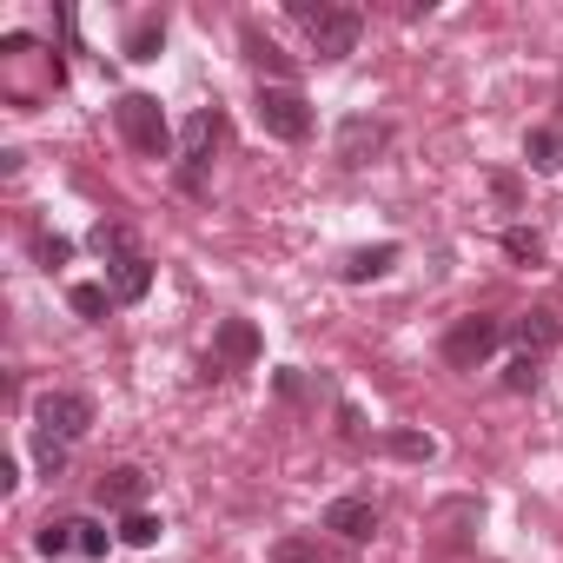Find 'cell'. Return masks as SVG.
<instances>
[{
    "mask_svg": "<svg viewBox=\"0 0 563 563\" xmlns=\"http://www.w3.org/2000/svg\"><path fill=\"white\" fill-rule=\"evenodd\" d=\"M113 126H120V140H126L133 153H146V159H166V153H173V120H166V107H159L153 93H120Z\"/></svg>",
    "mask_w": 563,
    "mask_h": 563,
    "instance_id": "cell-1",
    "label": "cell"
},
{
    "mask_svg": "<svg viewBox=\"0 0 563 563\" xmlns=\"http://www.w3.org/2000/svg\"><path fill=\"white\" fill-rule=\"evenodd\" d=\"M252 113H258V126L272 133V140H286V146H299V140H312V107H306V93L299 87H258V100H252Z\"/></svg>",
    "mask_w": 563,
    "mask_h": 563,
    "instance_id": "cell-2",
    "label": "cell"
},
{
    "mask_svg": "<svg viewBox=\"0 0 563 563\" xmlns=\"http://www.w3.org/2000/svg\"><path fill=\"white\" fill-rule=\"evenodd\" d=\"M497 345H504V319L471 312V319H457V325L444 332V365H451V372H477Z\"/></svg>",
    "mask_w": 563,
    "mask_h": 563,
    "instance_id": "cell-3",
    "label": "cell"
},
{
    "mask_svg": "<svg viewBox=\"0 0 563 563\" xmlns=\"http://www.w3.org/2000/svg\"><path fill=\"white\" fill-rule=\"evenodd\" d=\"M219 133H225V120H219L212 107H199V113L186 120V133H179V186H186V192H199V186H206V166H212Z\"/></svg>",
    "mask_w": 563,
    "mask_h": 563,
    "instance_id": "cell-4",
    "label": "cell"
},
{
    "mask_svg": "<svg viewBox=\"0 0 563 563\" xmlns=\"http://www.w3.org/2000/svg\"><path fill=\"white\" fill-rule=\"evenodd\" d=\"M34 424H41V438L80 444V438L93 431V398H87V391H47V398L34 405Z\"/></svg>",
    "mask_w": 563,
    "mask_h": 563,
    "instance_id": "cell-5",
    "label": "cell"
},
{
    "mask_svg": "<svg viewBox=\"0 0 563 563\" xmlns=\"http://www.w3.org/2000/svg\"><path fill=\"white\" fill-rule=\"evenodd\" d=\"M306 34H312V54H319V60H345V54H358L365 14H358V8H319V14L306 21Z\"/></svg>",
    "mask_w": 563,
    "mask_h": 563,
    "instance_id": "cell-6",
    "label": "cell"
},
{
    "mask_svg": "<svg viewBox=\"0 0 563 563\" xmlns=\"http://www.w3.org/2000/svg\"><path fill=\"white\" fill-rule=\"evenodd\" d=\"M385 146H391V126H385V120H372V113H352V120H339V140H332L339 166H372Z\"/></svg>",
    "mask_w": 563,
    "mask_h": 563,
    "instance_id": "cell-7",
    "label": "cell"
},
{
    "mask_svg": "<svg viewBox=\"0 0 563 563\" xmlns=\"http://www.w3.org/2000/svg\"><path fill=\"white\" fill-rule=\"evenodd\" d=\"M258 352H265V339H258V325H252V319H225V325L212 332V372L258 365Z\"/></svg>",
    "mask_w": 563,
    "mask_h": 563,
    "instance_id": "cell-8",
    "label": "cell"
},
{
    "mask_svg": "<svg viewBox=\"0 0 563 563\" xmlns=\"http://www.w3.org/2000/svg\"><path fill=\"white\" fill-rule=\"evenodd\" d=\"M319 523H325L332 537H345V543H372V537H378V504H372V497H332Z\"/></svg>",
    "mask_w": 563,
    "mask_h": 563,
    "instance_id": "cell-9",
    "label": "cell"
},
{
    "mask_svg": "<svg viewBox=\"0 0 563 563\" xmlns=\"http://www.w3.org/2000/svg\"><path fill=\"white\" fill-rule=\"evenodd\" d=\"M93 497H100V510H146V471H133V464H120V471H100V484H93Z\"/></svg>",
    "mask_w": 563,
    "mask_h": 563,
    "instance_id": "cell-10",
    "label": "cell"
},
{
    "mask_svg": "<svg viewBox=\"0 0 563 563\" xmlns=\"http://www.w3.org/2000/svg\"><path fill=\"white\" fill-rule=\"evenodd\" d=\"M398 258H405V245H398V239H378V245H358V252L339 265V278H345V286H372V278H385Z\"/></svg>",
    "mask_w": 563,
    "mask_h": 563,
    "instance_id": "cell-11",
    "label": "cell"
},
{
    "mask_svg": "<svg viewBox=\"0 0 563 563\" xmlns=\"http://www.w3.org/2000/svg\"><path fill=\"white\" fill-rule=\"evenodd\" d=\"M107 292H113L120 306H140V299L153 292V258H146V252L113 258V265H107Z\"/></svg>",
    "mask_w": 563,
    "mask_h": 563,
    "instance_id": "cell-12",
    "label": "cell"
},
{
    "mask_svg": "<svg viewBox=\"0 0 563 563\" xmlns=\"http://www.w3.org/2000/svg\"><path fill=\"white\" fill-rule=\"evenodd\" d=\"M510 339H517V345H523L530 358H543V352H550V345L563 339V319H556L550 306H537V312H523V319L510 325Z\"/></svg>",
    "mask_w": 563,
    "mask_h": 563,
    "instance_id": "cell-13",
    "label": "cell"
},
{
    "mask_svg": "<svg viewBox=\"0 0 563 563\" xmlns=\"http://www.w3.org/2000/svg\"><path fill=\"white\" fill-rule=\"evenodd\" d=\"M523 159H530L537 173H556V166H563V126H530V133H523Z\"/></svg>",
    "mask_w": 563,
    "mask_h": 563,
    "instance_id": "cell-14",
    "label": "cell"
},
{
    "mask_svg": "<svg viewBox=\"0 0 563 563\" xmlns=\"http://www.w3.org/2000/svg\"><path fill=\"white\" fill-rule=\"evenodd\" d=\"M159 47H166V21L159 14H140L126 27V60H159Z\"/></svg>",
    "mask_w": 563,
    "mask_h": 563,
    "instance_id": "cell-15",
    "label": "cell"
},
{
    "mask_svg": "<svg viewBox=\"0 0 563 563\" xmlns=\"http://www.w3.org/2000/svg\"><path fill=\"white\" fill-rule=\"evenodd\" d=\"M67 306H74V312H80L87 325H107V312H113L120 299L107 292V278H100V286H93V278H87V286H74V292H67Z\"/></svg>",
    "mask_w": 563,
    "mask_h": 563,
    "instance_id": "cell-16",
    "label": "cell"
},
{
    "mask_svg": "<svg viewBox=\"0 0 563 563\" xmlns=\"http://www.w3.org/2000/svg\"><path fill=\"white\" fill-rule=\"evenodd\" d=\"M87 245L113 265V258H133V225H120V219H100L93 232H87Z\"/></svg>",
    "mask_w": 563,
    "mask_h": 563,
    "instance_id": "cell-17",
    "label": "cell"
},
{
    "mask_svg": "<svg viewBox=\"0 0 563 563\" xmlns=\"http://www.w3.org/2000/svg\"><path fill=\"white\" fill-rule=\"evenodd\" d=\"M385 451L405 457V464H431L438 457V438L431 431H385Z\"/></svg>",
    "mask_w": 563,
    "mask_h": 563,
    "instance_id": "cell-18",
    "label": "cell"
},
{
    "mask_svg": "<svg viewBox=\"0 0 563 563\" xmlns=\"http://www.w3.org/2000/svg\"><path fill=\"white\" fill-rule=\"evenodd\" d=\"M239 47H245V60H252V67H265V74H286V80H292V60L278 54V47L258 34V27H245V34H239Z\"/></svg>",
    "mask_w": 563,
    "mask_h": 563,
    "instance_id": "cell-19",
    "label": "cell"
},
{
    "mask_svg": "<svg viewBox=\"0 0 563 563\" xmlns=\"http://www.w3.org/2000/svg\"><path fill=\"white\" fill-rule=\"evenodd\" d=\"M34 550H41V556H67V550H80V517H60V523H41V537H34Z\"/></svg>",
    "mask_w": 563,
    "mask_h": 563,
    "instance_id": "cell-20",
    "label": "cell"
},
{
    "mask_svg": "<svg viewBox=\"0 0 563 563\" xmlns=\"http://www.w3.org/2000/svg\"><path fill=\"white\" fill-rule=\"evenodd\" d=\"M120 543H133V550H153V543H159V517H153V510H133V517H120Z\"/></svg>",
    "mask_w": 563,
    "mask_h": 563,
    "instance_id": "cell-21",
    "label": "cell"
},
{
    "mask_svg": "<svg viewBox=\"0 0 563 563\" xmlns=\"http://www.w3.org/2000/svg\"><path fill=\"white\" fill-rule=\"evenodd\" d=\"M504 252H510L517 265H537V258H543V239H537L530 225H510V232H504Z\"/></svg>",
    "mask_w": 563,
    "mask_h": 563,
    "instance_id": "cell-22",
    "label": "cell"
},
{
    "mask_svg": "<svg viewBox=\"0 0 563 563\" xmlns=\"http://www.w3.org/2000/svg\"><path fill=\"white\" fill-rule=\"evenodd\" d=\"M537 365H543V358H530V352H517V358L504 365V391H537V378H543Z\"/></svg>",
    "mask_w": 563,
    "mask_h": 563,
    "instance_id": "cell-23",
    "label": "cell"
},
{
    "mask_svg": "<svg viewBox=\"0 0 563 563\" xmlns=\"http://www.w3.org/2000/svg\"><path fill=\"white\" fill-rule=\"evenodd\" d=\"M272 563H319V543L312 537H278L272 543Z\"/></svg>",
    "mask_w": 563,
    "mask_h": 563,
    "instance_id": "cell-24",
    "label": "cell"
},
{
    "mask_svg": "<svg viewBox=\"0 0 563 563\" xmlns=\"http://www.w3.org/2000/svg\"><path fill=\"white\" fill-rule=\"evenodd\" d=\"M113 550V530L100 517H80V556H107Z\"/></svg>",
    "mask_w": 563,
    "mask_h": 563,
    "instance_id": "cell-25",
    "label": "cell"
},
{
    "mask_svg": "<svg viewBox=\"0 0 563 563\" xmlns=\"http://www.w3.org/2000/svg\"><path fill=\"white\" fill-rule=\"evenodd\" d=\"M34 258H41V265L54 272V265H67V258H74V245H67L60 232H41V239H34Z\"/></svg>",
    "mask_w": 563,
    "mask_h": 563,
    "instance_id": "cell-26",
    "label": "cell"
},
{
    "mask_svg": "<svg viewBox=\"0 0 563 563\" xmlns=\"http://www.w3.org/2000/svg\"><path fill=\"white\" fill-rule=\"evenodd\" d=\"M34 464H41L47 477H60V471H67V444H60V438H34Z\"/></svg>",
    "mask_w": 563,
    "mask_h": 563,
    "instance_id": "cell-27",
    "label": "cell"
},
{
    "mask_svg": "<svg viewBox=\"0 0 563 563\" xmlns=\"http://www.w3.org/2000/svg\"><path fill=\"white\" fill-rule=\"evenodd\" d=\"M0 54H34V34H21V27L0 34Z\"/></svg>",
    "mask_w": 563,
    "mask_h": 563,
    "instance_id": "cell-28",
    "label": "cell"
},
{
    "mask_svg": "<svg viewBox=\"0 0 563 563\" xmlns=\"http://www.w3.org/2000/svg\"><path fill=\"white\" fill-rule=\"evenodd\" d=\"M490 192H497L504 206H517V179H510V173H497V179H490Z\"/></svg>",
    "mask_w": 563,
    "mask_h": 563,
    "instance_id": "cell-29",
    "label": "cell"
}]
</instances>
